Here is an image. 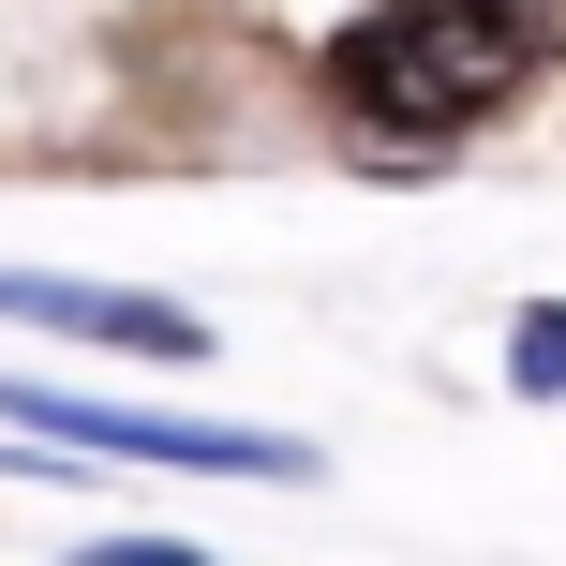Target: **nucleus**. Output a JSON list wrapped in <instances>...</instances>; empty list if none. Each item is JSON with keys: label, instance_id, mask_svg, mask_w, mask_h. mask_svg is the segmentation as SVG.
I'll return each mask as SVG.
<instances>
[{"label": "nucleus", "instance_id": "nucleus-1", "mask_svg": "<svg viewBox=\"0 0 566 566\" xmlns=\"http://www.w3.org/2000/svg\"><path fill=\"white\" fill-rule=\"evenodd\" d=\"M328 90L373 135H478L522 90V45L492 30V0H388V15H358L328 45Z\"/></svg>", "mask_w": 566, "mask_h": 566}, {"label": "nucleus", "instance_id": "nucleus-2", "mask_svg": "<svg viewBox=\"0 0 566 566\" xmlns=\"http://www.w3.org/2000/svg\"><path fill=\"white\" fill-rule=\"evenodd\" d=\"M0 418L60 432V448H105V462H195V478H298V432H224V418H149V402H75V388H15L0 373Z\"/></svg>", "mask_w": 566, "mask_h": 566}, {"label": "nucleus", "instance_id": "nucleus-5", "mask_svg": "<svg viewBox=\"0 0 566 566\" xmlns=\"http://www.w3.org/2000/svg\"><path fill=\"white\" fill-rule=\"evenodd\" d=\"M522 388L566 402V313H522Z\"/></svg>", "mask_w": 566, "mask_h": 566}, {"label": "nucleus", "instance_id": "nucleus-3", "mask_svg": "<svg viewBox=\"0 0 566 566\" xmlns=\"http://www.w3.org/2000/svg\"><path fill=\"white\" fill-rule=\"evenodd\" d=\"M0 313H15V328H75V343H135V358H209L195 313H165V298H105V283H15V269H0Z\"/></svg>", "mask_w": 566, "mask_h": 566}, {"label": "nucleus", "instance_id": "nucleus-4", "mask_svg": "<svg viewBox=\"0 0 566 566\" xmlns=\"http://www.w3.org/2000/svg\"><path fill=\"white\" fill-rule=\"evenodd\" d=\"M492 30H507L522 60H566V0H492Z\"/></svg>", "mask_w": 566, "mask_h": 566}]
</instances>
